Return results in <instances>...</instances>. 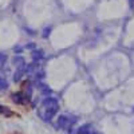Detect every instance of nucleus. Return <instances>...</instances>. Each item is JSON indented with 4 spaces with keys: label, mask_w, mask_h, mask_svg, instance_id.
<instances>
[{
    "label": "nucleus",
    "mask_w": 134,
    "mask_h": 134,
    "mask_svg": "<svg viewBox=\"0 0 134 134\" xmlns=\"http://www.w3.org/2000/svg\"><path fill=\"white\" fill-rule=\"evenodd\" d=\"M59 110V102L55 98L48 97L40 103V106L38 107V115L42 121L44 122H50L55 115H57Z\"/></svg>",
    "instance_id": "1"
},
{
    "label": "nucleus",
    "mask_w": 134,
    "mask_h": 134,
    "mask_svg": "<svg viewBox=\"0 0 134 134\" xmlns=\"http://www.w3.org/2000/svg\"><path fill=\"white\" fill-rule=\"evenodd\" d=\"M76 122V117L75 115H69V114H63L58 118L57 125L59 129L62 130H71V127L74 126V124Z\"/></svg>",
    "instance_id": "2"
},
{
    "label": "nucleus",
    "mask_w": 134,
    "mask_h": 134,
    "mask_svg": "<svg viewBox=\"0 0 134 134\" xmlns=\"http://www.w3.org/2000/svg\"><path fill=\"white\" fill-rule=\"evenodd\" d=\"M70 131H71V134H97L95 129L90 124H85V125H82L81 127H78L75 130L71 129Z\"/></svg>",
    "instance_id": "3"
},
{
    "label": "nucleus",
    "mask_w": 134,
    "mask_h": 134,
    "mask_svg": "<svg viewBox=\"0 0 134 134\" xmlns=\"http://www.w3.org/2000/svg\"><path fill=\"white\" fill-rule=\"evenodd\" d=\"M28 98H30V97H28L27 94L21 93V91L12 94V100H14L15 103H18V105H24L27 100H28Z\"/></svg>",
    "instance_id": "4"
},
{
    "label": "nucleus",
    "mask_w": 134,
    "mask_h": 134,
    "mask_svg": "<svg viewBox=\"0 0 134 134\" xmlns=\"http://www.w3.org/2000/svg\"><path fill=\"white\" fill-rule=\"evenodd\" d=\"M14 64L16 67V70H26V62L21 57H15L14 58Z\"/></svg>",
    "instance_id": "5"
},
{
    "label": "nucleus",
    "mask_w": 134,
    "mask_h": 134,
    "mask_svg": "<svg viewBox=\"0 0 134 134\" xmlns=\"http://www.w3.org/2000/svg\"><path fill=\"white\" fill-rule=\"evenodd\" d=\"M8 88V81H7V76L0 72V90H7Z\"/></svg>",
    "instance_id": "6"
},
{
    "label": "nucleus",
    "mask_w": 134,
    "mask_h": 134,
    "mask_svg": "<svg viewBox=\"0 0 134 134\" xmlns=\"http://www.w3.org/2000/svg\"><path fill=\"white\" fill-rule=\"evenodd\" d=\"M0 114H3V115H5V117H9V115H12V111H11L8 107L0 105Z\"/></svg>",
    "instance_id": "7"
},
{
    "label": "nucleus",
    "mask_w": 134,
    "mask_h": 134,
    "mask_svg": "<svg viewBox=\"0 0 134 134\" xmlns=\"http://www.w3.org/2000/svg\"><path fill=\"white\" fill-rule=\"evenodd\" d=\"M42 57H43V51H34L32 52V59L34 60H36V59H42Z\"/></svg>",
    "instance_id": "8"
},
{
    "label": "nucleus",
    "mask_w": 134,
    "mask_h": 134,
    "mask_svg": "<svg viewBox=\"0 0 134 134\" xmlns=\"http://www.w3.org/2000/svg\"><path fill=\"white\" fill-rule=\"evenodd\" d=\"M5 62H7V55L3 54V52H0V67H2Z\"/></svg>",
    "instance_id": "9"
}]
</instances>
